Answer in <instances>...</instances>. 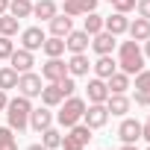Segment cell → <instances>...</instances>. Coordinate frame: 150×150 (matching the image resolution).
Listing matches in <instances>:
<instances>
[{
  "label": "cell",
  "mask_w": 150,
  "mask_h": 150,
  "mask_svg": "<svg viewBox=\"0 0 150 150\" xmlns=\"http://www.w3.org/2000/svg\"><path fill=\"white\" fill-rule=\"evenodd\" d=\"M118 68L124 74H129V77H135V74L144 68V53L138 47V41H121V50H118Z\"/></svg>",
  "instance_id": "cell-1"
},
{
  "label": "cell",
  "mask_w": 150,
  "mask_h": 150,
  "mask_svg": "<svg viewBox=\"0 0 150 150\" xmlns=\"http://www.w3.org/2000/svg\"><path fill=\"white\" fill-rule=\"evenodd\" d=\"M30 112H33V103H30V97L18 94L15 100H9V106H6L9 127H12L15 132H24V129L30 127Z\"/></svg>",
  "instance_id": "cell-2"
},
{
  "label": "cell",
  "mask_w": 150,
  "mask_h": 150,
  "mask_svg": "<svg viewBox=\"0 0 150 150\" xmlns=\"http://www.w3.org/2000/svg\"><path fill=\"white\" fill-rule=\"evenodd\" d=\"M59 106H62V109H59L56 121H59L62 127L71 129L74 124H80V121H83V112H86V100H83V97H74V94H71V97H65Z\"/></svg>",
  "instance_id": "cell-3"
},
{
  "label": "cell",
  "mask_w": 150,
  "mask_h": 150,
  "mask_svg": "<svg viewBox=\"0 0 150 150\" xmlns=\"http://www.w3.org/2000/svg\"><path fill=\"white\" fill-rule=\"evenodd\" d=\"M106 121H109L106 103H91V106H86V112H83V124H86V127L100 129V127H106Z\"/></svg>",
  "instance_id": "cell-4"
},
{
  "label": "cell",
  "mask_w": 150,
  "mask_h": 150,
  "mask_svg": "<svg viewBox=\"0 0 150 150\" xmlns=\"http://www.w3.org/2000/svg\"><path fill=\"white\" fill-rule=\"evenodd\" d=\"M65 77H68V65L62 62V56H53V59H47V62L41 65V80L59 83V80H65Z\"/></svg>",
  "instance_id": "cell-5"
},
{
  "label": "cell",
  "mask_w": 150,
  "mask_h": 150,
  "mask_svg": "<svg viewBox=\"0 0 150 150\" xmlns=\"http://www.w3.org/2000/svg\"><path fill=\"white\" fill-rule=\"evenodd\" d=\"M41 88H44V83H41V77L38 74H33V71H27V74H21L18 77V91L24 94V97H38L41 94Z\"/></svg>",
  "instance_id": "cell-6"
},
{
  "label": "cell",
  "mask_w": 150,
  "mask_h": 150,
  "mask_svg": "<svg viewBox=\"0 0 150 150\" xmlns=\"http://www.w3.org/2000/svg\"><path fill=\"white\" fill-rule=\"evenodd\" d=\"M88 47H91V35L86 30H71L65 35V50H71V53H86Z\"/></svg>",
  "instance_id": "cell-7"
},
{
  "label": "cell",
  "mask_w": 150,
  "mask_h": 150,
  "mask_svg": "<svg viewBox=\"0 0 150 150\" xmlns=\"http://www.w3.org/2000/svg\"><path fill=\"white\" fill-rule=\"evenodd\" d=\"M44 33H41V27H27V30H21V47L24 50H41V44H44Z\"/></svg>",
  "instance_id": "cell-8"
},
{
  "label": "cell",
  "mask_w": 150,
  "mask_h": 150,
  "mask_svg": "<svg viewBox=\"0 0 150 150\" xmlns=\"http://www.w3.org/2000/svg\"><path fill=\"white\" fill-rule=\"evenodd\" d=\"M115 44H118V35H112V33H106V30H100L97 35H91V50H94L97 56L112 53V50H115Z\"/></svg>",
  "instance_id": "cell-9"
},
{
  "label": "cell",
  "mask_w": 150,
  "mask_h": 150,
  "mask_svg": "<svg viewBox=\"0 0 150 150\" xmlns=\"http://www.w3.org/2000/svg\"><path fill=\"white\" fill-rule=\"evenodd\" d=\"M118 138H121L124 144H135V141L141 138V124H138L135 118H124L121 127H118Z\"/></svg>",
  "instance_id": "cell-10"
},
{
  "label": "cell",
  "mask_w": 150,
  "mask_h": 150,
  "mask_svg": "<svg viewBox=\"0 0 150 150\" xmlns=\"http://www.w3.org/2000/svg\"><path fill=\"white\" fill-rule=\"evenodd\" d=\"M62 9H65V15H68V18L88 15V12H94V9H97V0H65Z\"/></svg>",
  "instance_id": "cell-11"
},
{
  "label": "cell",
  "mask_w": 150,
  "mask_h": 150,
  "mask_svg": "<svg viewBox=\"0 0 150 150\" xmlns=\"http://www.w3.org/2000/svg\"><path fill=\"white\" fill-rule=\"evenodd\" d=\"M9 65L18 71V74H27V71H33V65H35V59H33V50H12V56H9Z\"/></svg>",
  "instance_id": "cell-12"
},
{
  "label": "cell",
  "mask_w": 150,
  "mask_h": 150,
  "mask_svg": "<svg viewBox=\"0 0 150 150\" xmlns=\"http://www.w3.org/2000/svg\"><path fill=\"white\" fill-rule=\"evenodd\" d=\"M30 127H33L35 132L53 127V112H50V106H38V109H33V112H30Z\"/></svg>",
  "instance_id": "cell-13"
},
{
  "label": "cell",
  "mask_w": 150,
  "mask_h": 150,
  "mask_svg": "<svg viewBox=\"0 0 150 150\" xmlns=\"http://www.w3.org/2000/svg\"><path fill=\"white\" fill-rule=\"evenodd\" d=\"M103 30L112 33V35H124V33L129 30V18L121 15V12H112L109 18H103Z\"/></svg>",
  "instance_id": "cell-14"
},
{
  "label": "cell",
  "mask_w": 150,
  "mask_h": 150,
  "mask_svg": "<svg viewBox=\"0 0 150 150\" xmlns=\"http://www.w3.org/2000/svg\"><path fill=\"white\" fill-rule=\"evenodd\" d=\"M86 91H88V103H106V97H109V86H106V80H100V77L88 80Z\"/></svg>",
  "instance_id": "cell-15"
},
{
  "label": "cell",
  "mask_w": 150,
  "mask_h": 150,
  "mask_svg": "<svg viewBox=\"0 0 150 150\" xmlns=\"http://www.w3.org/2000/svg\"><path fill=\"white\" fill-rule=\"evenodd\" d=\"M88 68H91V62H88L86 53H71V59H68V74L71 77H86Z\"/></svg>",
  "instance_id": "cell-16"
},
{
  "label": "cell",
  "mask_w": 150,
  "mask_h": 150,
  "mask_svg": "<svg viewBox=\"0 0 150 150\" xmlns=\"http://www.w3.org/2000/svg\"><path fill=\"white\" fill-rule=\"evenodd\" d=\"M47 24H50V35H59V38H65V35H68V33L74 30V21H71V18H68L65 12H62V15L56 12V15H53V18H50Z\"/></svg>",
  "instance_id": "cell-17"
},
{
  "label": "cell",
  "mask_w": 150,
  "mask_h": 150,
  "mask_svg": "<svg viewBox=\"0 0 150 150\" xmlns=\"http://www.w3.org/2000/svg\"><path fill=\"white\" fill-rule=\"evenodd\" d=\"M91 68H94V74H97L100 80H109L112 74L118 71V59H112V53H106V56H100V59H97Z\"/></svg>",
  "instance_id": "cell-18"
},
{
  "label": "cell",
  "mask_w": 150,
  "mask_h": 150,
  "mask_svg": "<svg viewBox=\"0 0 150 150\" xmlns=\"http://www.w3.org/2000/svg\"><path fill=\"white\" fill-rule=\"evenodd\" d=\"M38 97H41V103H44V106H50V109H53V106H59V103L65 100V94H62L59 83H47V86L41 88V94H38Z\"/></svg>",
  "instance_id": "cell-19"
},
{
  "label": "cell",
  "mask_w": 150,
  "mask_h": 150,
  "mask_svg": "<svg viewBox=\"0 0 150 150\" xmlns=\"http://www.w3.org/2000/svg\"><path fill=\"white\" fill-rule=\"evenodd\" d=\"M129 106H132V100H129L127 94H109V97H106V109H109V115H127Z\"/></svg>",
  "instance_id": "cell-20"
},
{
  "label": "cell",
  "mask_w": 150,
  "mask_h": 150,
  "mask_svg": "<svg viewBox=\"0 0 150 150\" xmlns=\"http://www.w3.org/2000/svg\"><path fill=\"white\" fill-rule=\"evenodd\" d=\"M129 38L132 41H147L150 38V21L147 18H135V21H129Z\"/></svg>",
  "instance_id": "cell-21"
},
{
  "label": "cell",
  "mask_w": 150,
  "mask_h": 150,
  "mask_svg": "<svg viewBox=\"0 0 150 150\" xmlns=\"http://www.w3.org/2000/svg\"><path fill=\"white\" fill-rule=\"evenodd\" d=\"M106 86H109V94H127V88H129V74L115 71L112 77L106 80Z\"/></svg>",
  "instance_id": "cell-22"
},
{
  "label": "cell",
  "mask_w": 150,
  "mask_h": 150,
  "mask_svg": "<svg viewBox=\"0 0 150 150\" xmlns=\"http://www.w3.org/2000/svg\"><path fill=\"white\" fill-rule=\"evenodd\" d=\"M56 12H59L56 0H38V3H33V15H35V18H41V21H50Z\"/></svg>",
  "instance_id": "cell-23"
},
{
  "label": "cell",
  "mask_w": 150,
  "mask_h": 150,
  "mask_svg": "<svg viewBox=\"0 0 150 150\" xmlns=\"http://www.w3.org/2000/svg\"><path fill=\"white\" fill-rule=\"evenodd\" d=\"M41 50H44V56H47V59H53V56H62V53H65V38H59V35H50V38H44Z\"/></svg>",
  "instance_id": "cell-24"
},
{
  "label": "cell",
  "mask_w": 150,
  "mask_h": 150,
  "mask_svg": "<svg viewBox=\"0 0 150 150\" xmlns=\"http://www.w3.org/2000/svg\"><path fill=\"white\" fill-rule=\"evenodd\" d=\"M18 30H21V21L15 18V15H9V12H3L0 15V35H18Z\"/></svg>",
  "instance_id": "cell-25"
},
{
  "label": "cell",
  "mask_w": 150,
  "mask_h": 150,
  "mask_svg": "<svg viewBox=\"0 0 150 150\" xmlns=\"http://www.w3.org/2000/svg\"><path fill=\"white\" fill-rule=\"evenodd\" d=\"M18 77H21V74H18L12 65L0 68V88H3V91H9V88H18Z\"/></svg>",
  "instance_id": "cell-26"
},
{
  "label": "cell",
  "mask_w": 150,
  "mask_h": 150,
  "mask_svg": "<svg viewBox=\"0 0 150 150\" xmlns=\"http://www.w3.org/2000/svg\"><path fill=\"white\" fill-rule=\"evenodd\" d=\"M9 15H15L18 21L30 18L33 15V0H9Z\"/></svg>",
  "instance_id": "cell-27"
},
{
  "label": "cell",
  "mask_w": 150,
  "mask_h": 150,
  "mask_svg": "<svg viewBox=\"0 0 150 150\" xmlns=\"http://www.w3.org/2000/svg\"><path fill=\"white\" fill-rule=\"evenodd\" d=\"M41 144H44L47 150H56V147L62 144V132H59L56 127H47V129H41Z\"/></svg>",
  "instance_id": "cell-28"
},
{
  "label": "cell",
  "mask_w": 150,
  "mask_h": 150,
  "mask_svg": "<svg viewBox=\"0 0 150 150\" xmlns=\"http://www.w3.org/2000/svg\"><path fill=\"white\" fill-rule=\"evenodd\" d=\"M83 30H86L88 35H97V33L103 30V15H97V12H88V15H86V21H83Z\"/></svg>",
  "instance_id": "cell-29"
},
{
  "label": "cell",
  "mask_w": 150,
  "mask_h": 150,
  "mask_svg": "<svg viewBox=\"0 0 150 150\" xmlns=\"http://www.w3.org/2000/svg\"><path fill=\"white\" fill-rule=\"evenodd\" d=\"M0 150H18V141H15V129L12 127H0Z\"/></svg>",
  "instance_id": "cell-30"
},
{
  "label": "cell",
  "mask_w": 150,
  "mask_h": 150,
  "mask_svg": "<svg viewBox=\"0 0 150 150\" xmlns=\"http://www.w3.org/2000/svg\"><path fill=\"white\" fill-rule=\"evenodd\" d=\"M62 150H86V144L74 135V132H68V135H62V144H59Z\"/></svg>",
  "instance_id": "cell-31"
},
{
  "label": "cell",
  "mask_w": 150,
  "mask_h": 150,
  "mask_svg": "<svg viewBox=\"0 0 150 150\" xmlns=\"http://www.w3.org/2000/svg\"><path fill=\"white\" fill-rule=\"evenodd\" d=\"M141 88H150V71L147 68H141L135 74V91H141Z\"/></svg>",
  "instance_id": "cell-32"
},
{
  "label": "cell",
  "mask_w": 150,
  "mask_h": 150,
  "mask_svg": "<svg viewBox=\"0 0 150 150\" xmlns=\"http://www.w3.org/2000/svg\"><path fill=\"white\" fill-rule=\"evenodd\" d=\"M12 50H15L12 38H9V35H0V59H9V56H12Z\"/></svg>",
  "instance_id": "cell-33"
},
{
  "label": "cell",
  "mask_w": 150,
  "mask_h": 150,
  "mask_svg": "<svg viewBox=\"0 0 150 150\" xmlns=\"http://www.w3.org/2000/svg\"><path fill=\"white\" fill-rule=\"evenodd\" d=\"M59 88H62V94H65V97H71L74 91H77V83H74V77H71V74H68L65 80H59Z\"/></svg>",
  "instance_id": "cell-34"
},
{
  "label": "cell",
  "mask_w": 150,
  "mask_h": 150,
  "mask_svg": "<svg viewBox=\"0 0 150 150\" xmlns=\"http://www.w3.org/2000/svg\"><path fill=\"white\" fill-rule=\"evenodd\" d=\"M112 6H115V12L127 15V12H132V9H135V0H112Z\"/></svg>",
  "instance_id": "cell-35"
},
{
  "label": "cell",
  "mask_w": 150,
  "mask_h": 150,
  "mask_svg": "<svg viewBox=\"0 0 150 150\" xmlns=\"http://www.w3.org/2000/svg\"><path fill=\"white\" fill-rule=\"evenodd\" d=\"M135 9H138V18L150 21V0H135Z\"/></svg>",
  "instance_id": "cell-36"
},
{
  "label": "cell",
  "mask_w": 150,
  "mask_h": 150,
  "mask_svg": "<svg viewBox=\"0 0 150 150\" xmlns=\"http://www.w3.org/2000/svg\"><path fill=\"white\" fill-rule=\"evenodd\" d=\"M135 103H138V106H150V88L135 91Z\"/></svg>",
  "instance_id": "cell-37"
},
{
  "label": "cell",
  "mask_w": 150,
  "mask_h": 150,
  "mask_svg": "<svg viewBox=\"0 0 150 150\" xmlns=\"http://www.w3.org/2000/svg\"><path fill=\"white\" fill-rule=\"evenodd\" d=\"M141 138L150 141V115H147V124H141Z\"/></svg>",
  "instance_id": "cell-38"
},
{
  "label": "cell",
  "mask_w": 150,
  "mask_h": 150,
  "mask_svg": "<svg viewBox=\"0 0 150 150\" xmlns=\"http://www.w3.org/2000/svg\"><path fill=\"white\" fill-rule=\"evenodd\" d=\"M6 106H9V97H6V91H3V88H0V112H3Z\"/></svg>",
  "instance_id": "cell-39"
},
{
  "label": "cell",
  "mask_w": 150,
  "mask_h": 150,
  "mask_svg": "<svg viewBox=\"0 0 150 150\" xmlns=\"http://www.w3.org/2000/svg\"><path fill=\"white\" fill-rule=\"evenodd\" d=\"M3 12H9V0H0V15Z\"/></svg>",
  "instance_id": "cell-40"
},
{
  "label": "cell",
  "mask_w": 150,
  "mask_h": 150,
  "mask_svg": "<svg viewBox=\"0 0 150 150\" xmlns=\"http://www.w3.org/2000/svg\"><path fill=\"white\" fill-rule=\"evenodd\" d=\"M27 150H47V147H44V144H30Z\"/></svg>",
  "instance_id": "cell-41"
},
{
  "label": "cell",
  "mask_w": 150,
  "mask_h": 150,
  "mask_svg": "<svg viewBox=\"0 0 150 150\" xmlns=\"http://www.w3.org/2000/svg\"><path fill=\"white\" fill-rule=\"evenodd\" d=\"M144 56H147V59H150V38H147V41H144Z\"/></svg>",
  "instance_id": "cell-42"
},
{
  "label": "cell",
  "mask_w": 150,
  "mask_h": 150,
  "mask_svg": "<svg viewBox=\"0 0 150 150\" xmlns=\"http://www.w3.org/2000/svg\"><path fill=\"white\" fill-rule=\"evenodd\" d=\"M121 150H138V147H135V144H124Z\"/></svg>",
  "instance_id": "cell-43"
},
{
  "label": "cell",
  "mask_w": 150,
  "mask_h": 150,
  "mask_svg": "<svg viewBox=\"0 0 150 150\" xmlns=\"http://www.w3.org/2000/svg\"><path fill=\"white\" fill-rule=\"evenodd\" d=\"M109 3H112V0H109Z\"/></svg>",
  "instance_id": "cell-44"
},
{
  "label": "cell",
  "mask_w": 150,
  "mask_h": 150,
  "mask_svg": "<svg viewBox=\"0 0 150 150\" xmlns=\"http://www.w3.org/2000/svg\"><path fill=\"white\" fill-rule=\"evenodd\" d=\"M109 150H112V147H109Z\"/></svg>",
  "instance_id": "cell-45"
},
{
  "label": "cell",
  "mask_w": 150,
  "mask_h": 150,
  "mask_svg": "<svg viewBox=\"0 0 150 150\" xmlns=\"http://www.w3.org/2000/svg\"><path fill=\"white\" fill-rule=\"evenodd\" d=\"M147 150H150V147H147Z\"/></svg>",
  "instance_id": "cell-46"
}]
</instances>
